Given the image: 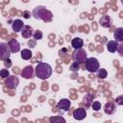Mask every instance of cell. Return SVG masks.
<instances>
[{
  "mask_svg": "<svg viewBox=\"0 0 123 123\" xmlns=\"http://www.w3.org/2000/svg\"><path fill=\"white\" fill-rule=\"evenodd\" d=\"M34 34V30L30 25H24L23 29L21 30V36L23 38H30Z\"/></svg>",
  "mask_w": 123,
  "mask_h": 123,
  "instance_id": "11",
  "label": "cell"
},
{
  "mask_svg": "<svg viewBox=\"0 0 123 123\" xmlns=\"http://www.w3.org/2000/svg\"><path fill=\"white\" fill-rule=\"evenodd\" d=\"M28 45L30 48H34L36 46V41L35 40H29L28 41Z\"/></svg>",
  "mask_w": 123,
  "mask_h": 123,
  "instance_id": "30",
  "label": "cell"
},
{
  "mask_svg": "<svg viewBox=\"0 0 123 123\" xmlns=\"http://www.w3.org/2000/svg\"><path fill=\"white\" fill-rule=\"evenodd\" d=\"M120 1H121V3H122V4H123V0H120Z\"/></svg>",
  "mask_w": 123,
  "mask_h": 123,
  "instance_id": "32",
  "label": "cell"
},
{
  "mask_svg": "<svg viewBox=\"0 0 123 123\" xmlns=\"http://www.w3.org/2000/svg\"><path fill=\"white\" fill-rule=\"evenodd\" d=\"M0 76H1L2 78H7V77H9V76H10V72H9V70L6 69V68L1 69V70H0Z\"/></svg>",
  "mask_w": 123,
  "mask_h": 123,
  "instance_id": "24",
  "label": "cell"
},
{
  "mask_svg": "<svg viewBox=\"0 0 123 123\" xmlns=\"http://www.w3.org/2000/svg\"><path fill=\"white\" fill-rule=\"evenodd\" d=\"M71 46L74 49H79V48H83L84 46V40L81 37H74L71 40Z\"/></svg>",
  "mask_w": 123,
  "mask_h": 123,
  "instance_id": "16",
  "label": "cell"
},
{
  "mask_svg": "<svg viewBox=\"0 0 123 123\" xmlns=\"http://www.w3.org/2000/svg\"><path fill=\"white\" fill-rule=\"evenodd\" d=\"M0 59L2 61H5L7 59H10V55H11V49L9 46V43H5V42H1L0 43Z\"/></svg>",
  "mask_w": 123,
  "mask_h": 123,
  "instance_id": "5",
  "label": "cell"
},
{
  "mask_svg": "<svg viewBox=\"0 0 123 123\" xmlns=\"http://www.w3.org/2000/svg\"><path fill=\"white\" fill-rule=\"evenodd\" d=\"M21 58L25 61H29L32 58V52L30 49H23L21 51Z\"/></svg>",
  "mask_w": 123,
  "mask_h": 123,
  "instance_id": "17",
  "label": "cell"
},
{
  "mask_svg": "<svg viewBox=\"0 0 123 123\" xmlns=\"http://www.w3.org/2000/svg\"><path fill=\"white\" fill-rule=\"evenodd\" d=\"M4 62V64H5V66H8V67H10L11 65H12V62H11V60L10 59H7V60H5V61H3Z\"/></svg>",
  "mask_w": 123,
  "mask_h": 123,
  "instance_id": "29",
  "label": "cell"
},
{
  "mask_svg": "<svg viewBox=\"0 0 123 123\" xmlns=\"http://www.w3.org/2000/svg\"><path fill=\"white\" fill-rule=\"evenodd\" d=\"M32 15L34 16V18L42 20L44 22L52 21V17H53L52 12L49 10H47L46 7L44 6H37L36 8H34L32 12Z\"/></svg>",
  "mask_w": 123,
  "mask_h": 123,
  "instance_id": "1",
  "label": "cell"
},
{
  "mask_svg": "<svg viewBox=\"0 0 123 123\" xmlns=\"http://www.w3.org/2000/svg\"><path fill=\"white\" fill-rule=\"evenodd\" d=\"M118 42L116 40H110L107 42V49L109 52L111 53H115L117 51V48H118Z\"/></svg>",
  "mask_w": 123,
  "mask_h": 123,
  "instance_id": "14",
  "label": "cell"
},
{
  "mask_svg": "<svg viewBox=\"0 0 123 123\" xmlns=\"http://www.w3.org/2000/svg\"><path fill=\"white\" fill-rule=\"evenodd\" d=\"M30 16H31V12H30L25 11V12H23V17H24V18L28 19V18H30Z\"/></svg>",
  "mask_w": 123,
  "mask_h": 123,
  "instance_id": "28",
  "label": "cell"
},
{
  "mask_svg": "<svg viewBox=\"0 0 123 123\" xmlns=\"http://www.w3.org/2000/svg\"><path fill=\"white\" fill-rule=\"evenodd\" d=\"M36 75V71H34V68L31 65L25 66L21 71V77L24 79H32Z\"/></svg>",
  "mask_w": 123,
  "mask_h": 123,
  "instance_id": "7",
  "label": "cell"
},
{
  "mask_svg": "<svg viewBox=\"0 0 123 123\" xmlns=\"http://www.w3.org/2000/svg\"><path fill=\"white\" fill-rule=\"evenodd\" d=\"M113 37L114 40L117 42H123V27L116 28L114 33H113Z\"/></svg>",
  "mask_w": 123,
  "mask_h": 123,
  "instance_id": "15",
  "label": "cell"
},
{
  "mask_svg": "<svg viewBox=\"0 0 123 123\" xmlns=\"http://www.w3.org/2000/svg\"><path fill=\"white\" fill-rule=\"evenodd\" d=\"M86 116V111L84 108H78L73 111V117L76 120H83Z\"/></svg>",
  "mask_w": 123,
  "mask_h": 123,
  "instance_id": "9",
  "label": "cell"
},
{
  "mask_svg": "<svg viewBox=\"0 0 123 123\" xmlns=\"http://www.w3.org/2000/svg\"><path fill=\"white\" fill-rule=\"evenodd\" d=\"M96 74H97V77L99 79H105L108 76V72H107V70L105 68H99L97 70Z\"/></svg>",
  "mask_w": 123,
  "mask_h": 123,
  "instance_id": "19",
  "label": "cell"
},
{
  "mask_svg": "<svg viewBox=\"0 0 123 123\" xmlns=\"http://www.w3.org/2000/svg\"><path fill=\"white\" fill-rule=\"evenodd\" d=\"M115 103H116L117 105L122 106V105H123V95H120V96L116 97V98H115Z\"/></svg>",
  "mask_w": 123,
  "mask_h": 123,
  "instance_id": "26",
  "label": "cell"
},
{
  "mask_svg": "<svg viewBox=\"0 0 123 123\" xmlns=\"http://www.w3.org/2000/svg\"><path fill=\"white\" fill-rule=\"evenodd\" d=\"M92 99H93V96L90 95V94H87V95H86L84 97V103H86V106H89L90 103L92 102Z\"/></svg>",
  "mask_w": 123,
  "mask_h": 123,
  "instance_id": "23",
  "label": "cell"
},
{
  "mask_svg": "<svg viewBox=\"0 0 123 123\" xmlns=\"http://www.w3.org/2000/svg\"><path fill=\"white\" fill-rule=\"evenodd\" d=\"M111 23H112V20L109 15H102L99 19V24L103 28H110L111 26Z\"/></svg>",
  "mask_w": 123,
  "mask_h": 123,
  "instance_id": "10",
  "label": "cell"
},
{
  "mask_svg": "<svg viewBox=\"0 0 123 123\" xmlns=\"http://www.w3.org/2000/svg\"><path fill=\"white\" fill-rule=\"evenodd\" d=\"M49 121H50L51 123H55V122H63V123H65V119H64L62 116H59V115L50 117V118H49Z\"/></svg>",
  "mask_w": 123,
  "mask_h": 123,
  "instance_id": "20",
  "label": "cell"
},
{
  "mask_svg": "<svg viewBox=\"0 0 123 123\" xmlns=\"http://www.w3.org/2000/svg\"><path fill=\"white\" fill-rule=\"evenodd\" d=\"M36 76L40 80H46L52 75V67L49 63L40 62L36 66Z\"/></svg>",
  "mask_w": 123,
  "mask_h": 123,
  "instance_id": "2",
  "label": "cell"
},
{
  "mask_svg": "<svg viewBox=\"0 0 123 123\" xmlns=\"http://www.w3.org/2000/svg\"><path fill=\"white\" fill-rule=\"evenodd\" d=\"M70 107H71V102L69 99L67 98H63V99H61L58 104H57V108L59 110H62L63 111H67L70 110Z\"/></svg>",
  "mask_w": 123,
  "mask_h": 123,
  "instance_id": "8",
  "label": "cell"
},
{
  "mask_svg": "<svg viewBox=\"0 0 123 123\" xmlns=\"http://www.w3.org/2000/svg\"><path fill=\"white\" fill-rule=\"evenodd\" d=\"M33 37H34L35 40H39L42 38V32L40 30H36L33 34Z\"/></svg>",
  "mask_w": 123,
  "mask_h": 123,
  "instance_id": "21",
  "label": "cell"
},
{
  "mask_svg": "<svg viewBox=\"0 0 123 123\" xmlns=\"http://www.w3.org/2000/svg\"><path fill=\"white\" fill-rule=\"evenodd\" d=\"M80 69V63H78L77 62H73L70 65V70L73 71V72H76Z\"/></svg>",
  "mask_w": 123,
  "mask_h": 123,
  "instance_id": "22",
  "label": "cell"
},
{
  "mask_svg": "<svg viewBox=\"0 0 123 123\" xmlns=\"http://www.w3.org/2000/svg\"><path fill=\"white\" fill-rule=\"evenodd\" d=\"M120 17H123V12H121V15H120Z\"/></svg>",
  "mask_w": 123,
  "mask_h": 123,
  "instance_id": "31",
  "label": "cell"
},
{
  "mask_svg": "<svg viewBox=\"0 0 123 123\" xmlns=\"http://www.w3.org/2000/svg\"><path fill=\"white\" fill-rule=\"evenodd\" d=\"M100 109H101V103L98 102V101H94V102L92 103V110H94L95 111H99Z\"/></svg>",
  "mask_w": 123,
  "mask_h": 123,
  "instance_id": "25",
  "label": "cell"
},
{
  "mask_svg": "<svg viewBox=\"0 0 123 123\" xmlns=\"http://www.w3.org/2000/svg\"><path fill=\"white\" fill-rule=\"evenodd\" d=\"M104 111L107 114H111L114 111V105L112 103H107L104 107Z\"/></svg>",
  "mask_w": 123,
  "mask_h": 123,
  "instance_id": "18",
  "label": "cell"
},
{
  "mask_svg": "<svg viewBox=\"0 0 123 123\" xmlns=\"http://www.w3.org/2000/svg\"><path fill=\"white\" fill-rule=\"evenodd\" d=\"M19 84V79L18 77H16L15 75H12V76H9L6 78V82H5V85L8 88L10 89H14L17 87Z\"/></svg>",
  "mask_w": 123,
  "mask_h": 123,
  "instance_id": "6",
  "label": "cell"
},
{
  "mask_svg": "<svg viewBox=\"0 0 123 123\" xmlns=\"http://www.w3.org/2000/svg\"><path fill=\"white\" fill-rule=\"evenodd\" d=\"M24 27V23L22 20L20 19H15L13 20L12 24V29L14 33H17V32H21V30L23 29Z\"/></svg>",
  "mask_w": 123,
  "mask_h": 123,
  "instance_id": "13",
  "label": "cell"
},
{
  "mask_svg": "<svg viewBox=\"0 0 123 123\" xmlns=\"http://www.w3.org/2000/svg\"><path fill=\"white\" fill-rule=\"evenodd\" d=\"M100 68V63L96 58H87L85 62V69L90 73H96L97 70Z\"/></svg>",
  "mask_w": 123,
  "mask_h": 123,
  "instance_id": "3",
  "label": "cell"
},
{
  "mask_svg": "<svg viewBox=\"0 0 123 123\" xmlns=\"http://www.w3.org/2000/svg\"><path fill=\"white\" fill-rule=\"evenodd\" d=\"M117 52L119 54L120 57H123V42L121 44L118 45V48H117Z\"/></svg>",
  "mask_w": 123,
  "mask_h": 123,
  "instance_id": "27",
  "label": "cell"
},
{
  "mask_svg": "<svg viewBox=\"0 0 123 123\" xmlns=\"http://www.w3.org/2000/svg\"><path fill=\"white\" fill-rule=\"evenodd\" d=\"M72 59L74 62H77L78 63H85V62L87 59V55L85 49L83 48H79V49H75L74 52L72 53Z\"/></svg>",
  "mask_w": 123,
  "mask_h": 123,
  "instance_id": "4",
  "label": "cell"
},
{
  "mask_svg": "<svg viewBox=\"0 0 123 123\" xmlns=\"http://www.w3.org/2000/svg\"><path fill=\"white\" fill-rule=\"evenodd\" d=\"M8 43H9V46H10L12 53H17L18 51H20V43L17 41V39L12 38Z\"/></svg>",
  "mask_w": 123,
  "mask_h": 123,
  "instance_id": "12",
  "label": "cell"
}]
</instances>
